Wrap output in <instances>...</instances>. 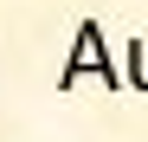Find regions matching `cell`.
Returning a JSON list of instances; mask_svg holds the SVG:
<instances>
[{
    "label": "cell",
    "instance_id": "1",
    "mask_svg": "<svg viewBox=\"0 0 148 142\" xmlns=\"http://www.w3.org/2000/svg\"><path fill=\"white\" fill-rule=\"evenodd\" d=\"M135 78L148 84V45H135Z\"/></svg>",
    "mask_w": 148,
    "mask_h": 142
}]
</instances>
